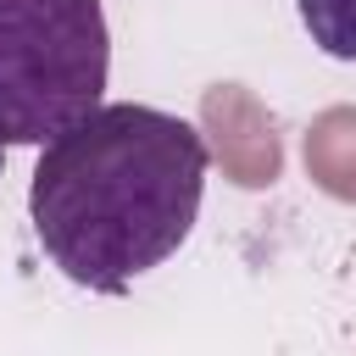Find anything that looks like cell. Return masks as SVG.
Here are the masks:
<instances>
[{
	"mask_svg": "<svg viewBox=\"0 0 356 356\" xmlns=\"http://www.w3.org/2000/svg\"><path fill=\"white\" fill-rule=\"evenodd\" d=\"M206 167L195 122L134 100L100 106L39 150L28 184V217L50 267L95 295L128 289L189 239Z\"/></svg>",
	"mask_w": 356,
	"mask_h": 356,
	"instance_id": "cell-1",
	"label": "cell"
},
{
	"mask_svg": "<svg viewBox=\"0 0 356 356\" xmlns=\"http://www.w3.org/2000/svg\"><path fill=\"white\" fill-rule=\"evenodd\" d=\"M100 0H0V145H56L106 100Z\"/></svg>",
	"mask_w": 356,
	"mask_h": 356,
	"instance_id": "cell-2",
	"label": "cell"
},
{
	"mask_svg": "<svg viewBox=\"0 0 356 356\" xmlns=\"http://www.w3.org/2000/svg\"><path fill=\"white\" fill-rule=\"evenodd\" d=\"M300 28L334 61H356V0H295Z\"/></svg>",
	"mask_w": 356,
	"mask_h": 356,
	"instance_id": "cell-3",
	"label": "cell"
},
{
	"mask_svg": "<svg viewBox=\"0 0 356 356\" xmlns=\"http://www.w3.org/2000/svg\"><path fill=\"white\" fill-rule=\"evenodd\" d=\"M0 167H6V145H0Z\"/></svg>",
	"mask_w": 356,
	"mask_h": 356,
	"instance_id": "cell-4",
	"label": "cell"
}]
</instances>
